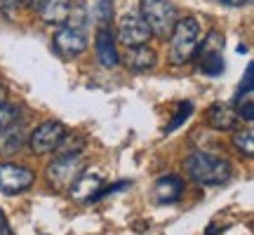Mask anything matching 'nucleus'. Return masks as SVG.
<instances>
[{
  "label": "nucleus",
  "mask_w": 254,
  "mask_h": 235,
  "mask_svg": "<svg viewBox=\"0 0 254 235\" xmlns=\"http://www.w3.org/2000/svg\"><path fill=\"white\" fill-rule=\"evenodd\" d=\"M186 174L190 179L200 183V186H221L231 179V165L224 160V158H217L212 153H190L186 158Z\"/></svg>",
  "instance_id": "obj_1"
},
{
  "label": "nucleus",
  "mask_w": 254,
  "mask_h": 235,
  "mask_svg": "<svg viewBox=\"0 0 254 235\" xmlns=\"http://www.w3.org/2000/svg\"><path fill=\"white\" fill-rule=\"evenodd\" d=\"M198 36H200V24L195 17L177 19L172 33V43H170V57L174 63H186L193 59L195 50H198Z\"/></svg>",
  "instance_id": "obj_2"
},
{
  "label": "nucleus",
  "mask_w": 254,
  "mask_h": 235,
  "mask_svg": "<svg viewBox=\"0 0 254 235\" xmlns=\"http://www.w3.org/2000/svg\"><path fill=\"white\" fill-rule=\"evenodd\" d=\"M141 17L148 24L151 33L167 38L177 24V7L170 0H141Z\"/></svg>",
  "instance_id": "obj_3"
},
{
  "label": "nucleus",
  "mask_w": 254,
  "mask_h": 235,
  "mask_svg": "<svg viewBox=\"0 0 254 235\" xmlns=\"http://www.w3.org/2000/svg\"><path fill=\"white\" fill-rule=\"evenodd\" d=\"M82 170H85V158L80 153H62L47 167V179L55 188L66 190L71 188V183L78 179Z\"/></svg>",
  "instance_id": "obj_4"
},
{
  "label": "nucleus",
  "mask_w": 254,
  "mask_h": 235,
  "mask_svg": "<svg viewBox=\"0 0 254 235\" xmlns=\"http://www.w3.org/2000/svg\"><path fill=\"white\" fill-rule=\"evenodd\" d=\"M66 136V127L57 120H47L43 125H38L31 136H28V146L31 151L36 155H45V153H52L55 148L62 146V139Z\"/></svg>",
  "instance_id": "obj_5"
},
{
  "label": "nucleus",
  "mask_w": 254,
  "mask_h": 235,
  "mask_svg": "<svg viewBox=\"0 0 254 235\" xmlns=\"http://www.w3.org/2000/svg\"><path fill=\"white\" fill-rule=\"evenodd\" d=\"M221 45H224V38L219 36L217 31H212L205 38V45L195 50L198 57V66L205 75H221L224 73V55H221Z\"/></svg>",
  "instance_id": "obj_6"
},
{
  "label": "nucleus",
  "mask_w": 254,
  "mask_h": 235,
  "mask_svg": "<svg viewBox=\"0 0 254 235\" xmlns=\"http://www.w3.org/2000/svg\"><path fill=\"white\" fill-rule=\"evenodd\" d=\"M33 181H36L33 170H28L24 165H14V163L0 165V193H5V195H17L21 190L31 188Z\"/></svg>",
  "instance_id": "obj_7"
},
{
  "label": "nucleus",
  "mask_w": 254,
  "mask_h": 235,
  "mask_svg": "<svg viewBox=\"0 0 254 235\" xmlns=\"http://www.w3.org/2000/svg\"><path fill=\"white\" fill-rule=\"evenodd\" d=\"M151 28L148 24L144 21L141 14H125L120 19L118 24V40L123 45L129 50V47H139V45H146L151 40Z\"/></svg>",
  "instance_id": "obj_8"
},
{
  "label": "nucleus",
  "mask_w": 254,
  "mask_h": 235,
  "mask_svg": "<svg viewBox=\"0 0 254 235\" xmlns=\"http://www.w3.org/2000/svg\"><path fill=\"white\" fill-rule=\"evenodd\" d=\"M55 47L64 57L82 55L87 50V33H85V28H75V26L59 28L55 36Z\"/></svg>",
  "instance_id": "obj_9"
},
{
  "label": "nucleus",
  "mask_w": 254,
  "mask_h": 235,
  "mask_svg": "<svg viewBox=\"0 0 254 235\" xmlns=\"http://www.w3.org/2000/svg\"><path fill=\"white\" fill-rule=\"evenodd\" d=\"M31 7L36 9V14L45 24L59 26V24H66V19L71 14V0H31Z\"/></svg>",
  "instance_id": "obj_10"
},
{
  "label": "nucleus",
  "mask_w": 254,
  "mask_h": 235,
  "mask_svg": "<svg viewBox=\"0 0 254 235\" xmlns=\"http://www.w3.org/2000/svg\"><path fill=\"white\" fill-rule=\"evenodd\" d=\"M94 50L99 57L101 66L106 68H116L120 61L118 47H116V38L111 33V28H97V36H94Z\"/></svg>",
  "instance_id": "obj_11"
},
{
  "label": "nucleus",
  "mask_w": 254,
  "mask_h": 235,
  "mask_svg": "<svg viewBox=\"0 0 254 235\" xmlns=\"http://www.w3.org/2000/svg\"><path fill=\"white\" fill-rule=\"evenodd\" d=\"M182 193H184V179L177 176V174H167V176L155 181V186H153V198L160 205L177 202V200L182 198Z\"/></svg>",
  "instance_id": "obj_12"
},
{
  "label": "nucleus",
  "mask_w": 254,
  "mask_h": 235,
  "mask_svg": "<svg viewBox=\"0 0 254 235\" xmlns=\"http://www.w3.org/2000/svg\"><path fill=\"white\" fill-rule=\"evenodd\" d=\"M101 183H104V176H101V174L85 172V170H82V172L78 174V179L71 183L68 193H71L73 200H92V195L101 188Z\"/></svg>",
  "instance_id": "obj_13"
},
{
  "label": "nucleus",
  "mask_w": 254,
  "mask_h": 235,
  "mask_svg": "<svg viewBox=\"0 0 254 235\" xmlns=\"http://www.w3.org/2000/svg\"><path fill=\"white\" fill-rule=\"evenodd\" d=\"M155 61H158V57L155 52L151 50L148 45H139V47H129L125 55V63L127 68H132V71H148V68H153Z\"/></svg>",
  "instance_id": "obj_14"
},
{
  "label": "nucleus",
  "mask_w": 254,
  "mask_h": 235,
  "mask_svg": "<svg viewBox=\"0 0 254 235\" xmlns=\"http://www.w3.org/2000/svg\"><path fill=\"white\" fill-rule=\"evenodd\" d=\"M236 111L231 109L228 104H214V106H209L207 111V122L209 127H214L219 132H228V129H233L236 125Z\"/></svg>",
  "instance_id": "obj_15"
},
{
  "label": "nucleus",
  "mask_w": 254,
  "mask_h": 235,
  "mask_svg": "<svg viewBox=\"0 0 254 235\" xmlns=\"http://www.w3.org/2000/svg\"><path fill=\"white\" fill-rule=\"evenodd\" d=\"M24 146V132L19 125L2 127L0 132V153L2 155H14Z\"/></svg>",
  "instance_id": "obj_16"
},
{
  "label": "nucleus",
  "mask_w": 254,
  "mask_h": 235,
  "mask_svg": "<svg viewBox=\"0 0 254 235\" xmlns=\"http://www.w3.org/2000/svg\"><path fill=\"white\" fill-rule=\"evenodd\" d=\"M238 116L252 122L254 120V87H243L238 94Z\"/></svg>",
  "instance_id": "obj_17"
},
{
  "label": "nucleus",
  "mask_w": 254,
  "mask_h": 235,
  "mask_svg": "<svg viewBox=\"0 0 254 235\" xmlns=\"http://www.w3.org/2000/svg\"><path fill=\"white\" fill-rule=\"evenodd\" d=\"M92 17L99 24V28H109L111 19H113V0H97Z\"/></svg>",
  "instance_id": "obj_18"
},
{
  "label": "nucleus",
  "mask_w": 254,
  "mask_h": 235,
  "mask_svg": "<svg viewBox=\"0 0 254 235\" xmlns=\"http://www.w3.org/2000/svg\"><path fill=\"white\" fill-rule=\"evenodd\" d=\"M233 144H236L238 151H240L243 155H247V158H252L254 155V134H252V129L238 132V134L233 136Z\"/></svg>",
  "instance_id": "obj_19"
},
{
  "label": "nucleus",
  "mask_w": 254,
  "mask_h": 235,
  "mask_svg": "<svg viewBox=\"0 0 254 235\" xmlns=\"http://www.w3.org/2000/svg\"><path fill=\"white\" fill-rule=\"evenodd\" d=\"M31 7V0H0V12L7 19H17L21 9Z\"/></svg>",
  "instance_id": "obj_20"
},
{
  "label": "nucleus",
  "mask_w": 254,
  "mask_h": 235,
  "mask_svg": "<svg viewBox=\"0 0 254 235\" xmlns=\"http://www.w3.org/2000/svg\"><path fill=\"white\" fill-rule=\"evenodd\" d=\"M17 120H19L17 106H9V104H2V106H0V129H2V127L17 125Z\"/></svg>",
  "instance_id": "obj_21"
},
{
  "label": "nucleus",
  "mask_w": 254,
  "mask_h": 235,
  "mask_svg": "<svg viewBox=\"0 0 254 235\" xmlns=\"http://www.w3.org/2000/svg\"><path fill=\"white\" fill-rule=\"evenodd\" d=\"M190 111H193V104H190V101H182V104H179V111H177V116H174V120L167 125L165 132H174V129H177V127L182 125L184 120L190 116Z\"/></svg>",
  "instance_id": "obj_22"
},
{
  "label": "nucleus",
  "mask_w": 254,
  "mask_h": 235,
  "mask_svg": "<svg viewBox=\"0 0 254 235\" xmlns=\"http://www.w3.org/2000/svg\"><path fill=\"white\" fill-rule=\"evenodd\" d=\"M0 235H14L12 233V228H9V221L5 217V212L0 209Z\"/></svg>",
  "instance_id": "obj_23"
},
{
  "label": "nucleus",
  "mask_w": 254,
  "mask_h": 235,
  "mask_svg": "<svg viewBox=\"0 0 254 235\" xmlns=\"http://www.w3.org/2000/svg\"><path fill=\"white\" fill-rule=\"evenodd\" d=\"M219 2H224L228 7H243L245 5V0H219Z\"/></svg>",
  "instance_id": "obj_24"
},
{
  "label": "nucleus",
  "mask_w": 254,
  "mask_h": 235,
  "mask_svg": "<svg viewBox=\"0 0 254 235\" xmlns=\"http://www.w3.org/2000/svg\"><path fill=\"white\" fill-rule=\"evenodd\" d=\"M2 104H7V90H5V85L0 82V106Z\"/></svg>",
  "instance_id": "obj_25"
},
{
  "label": "nucleus",
  "mask_w": 254,
  "mask_h": 235,
  "mask_svg": "<svg viewBox=\"0 0 254 235\" xmlns=\"http://www.w3.org/2000/svg\"><path fill=\"white\" fill-rule=\"evenodd\" d=\"M250 2H252V0H245V5H250Z\"/></svg>",
  "instance_id": "obj_26"
}]
</instances>
